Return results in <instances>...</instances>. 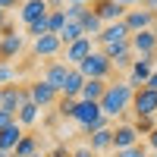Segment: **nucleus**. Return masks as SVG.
Instances as JSON below:
<instances>
[{"mask_svg": "<svg viewBox=\"0 0 157 157\" xmlns=\"http://www.w3.org/2000/svg\"><path fill=\"white\" fill-rule=\"evenodd\" d=\"M22 138H25V126H19V120L10 123L3 132H0V154H13V151L19 148Z\"/></svg>", "mask_w": 157, "mask_h": 157, "instance_id": "nucleus-16", "label": "nucleus"}, {"mask_svg": "<svg viewBox=\"0 0 157 157\" xmlns=\"http://www.w3.org/2000/svg\"><path fill=\"white\" fill-rule=\"evenodd\" d=\"M47 157H72V151H69V148H63V145H60V148H54V151H50Z\"/></svg>", "mask_w": 157, "mask_h": 157, "instance_id": "nucleus-34", "label": "nucleus"}, {"mask_svg": "<svg viewBox=\"0 0 157 157\" xmlns=\"http://www.w3.org/2000/svg\"><path fill=\"white\" fill-rule=\"evenodd\" d=\"M88 13H91V6H85V3H69L66 6V19L69 22H82Z\"/></svg>", "mask_w": 157, "mask_h": 157, "instance_id": "nucleus-26", "label": "nucleus"}, {"mask_svg": "<svg viewBox=\"0 0 157 157\" xmlns=\"http://www.w3.org/2000/svg\"><path fill=\"white\" fill-rule=\"evenodd\" d=\"M132 44V54L135 57H157V29H145L129 38Z\"/></svg>", "mask_w": 157, "mask_h": 157, "instance_id": "nucleus-12", "label": "nucleus"}, {"mask_svg": "<svg viewBox=\"0 0 157 157\" xmlns=\"http://www.w3.org/2000/svg\"><path fill=\"white\" fill-rule=\"evenodd\" d=\"M88 148L94 154H104V151H113V123L94 129V132L88 135Z\"/></svg>", "mask_w": 157, "mask_h": 157, "instance_id": "nucleus-17", "label": "nucleus"}, {"mask_svg": "<svg viewBox=\"0 0 157 157\" xmlns=\"http://www.w3.org/2000/svg\"><path fill=\"white\" fill-rule=\"evenodd\" d=\"M98 41H94V38H78V41L75 44H69V47H63V63H66V66H82V63L91 57V54H94V47Z\"/></svg>", "mask_w": 157, "mask_h": 157, "instance_id": "nucleus-4", "label": "nucleus"}, {"mask_svg": "<svg viewBox=\"0 0 157 157\" xmlns=\"http://www.w3.org/2000/svg\"><path fill=\"white\" fill-rule=\"evenodd\" d=\"M132 63H135V54H132V50H126V54H120V57L113 60V69H116V72H129V69H132Z\"/></svg>", "mask_w": 157, "mask_h": 157, "instance_id": "nucleus-28", "label": "nucleus"}, {"mask_svg": "<svg viewBox=\"0 0 157 157\" xmlns=\"http://www.w3.org/2000/svg\"><path fill=\"white\" fill-rule=\"evenodd\" d=\"M10 157H16V154H10Z\"/></svg>", "mask_w": 157, "mask_h": 157, "instance_id": "nucleus-44", "label": "nucleus"}, {"mask_svg": "<svg viewBox=\"0 0 157 157\" xmlns=\"http://www.w3.org/2000/svg\"><path fill=\"white\" fill-rule=\"evenodd\" d=\"M154 69H157V57H135V63H132V69H129V78H126V82L132 85V88H145L148 78L154 75Z\"/></svg>", "mask_w": 157, "mask_h": 157, "instance_id": "nucleus-7", "label": "nucleus"}, {"mask_svg": "<svg viewBox=\"0 0 157 157\" xmlns=\"http://www.w3.org/2000/svg\"><path fill=\"white\" fill-rule=\"evenodd\" d=\"M148 88H154V91H157V69H154V75L148 78Z\"/></svg>", "mask_w": 157, "mask_h": 157, "instance_id": "nucleus-39", "label": "nucleus"}, {"mask_svg": "<svg viewBox=\"0 0 157 157\" xmlns=\"http://www.w3.org/2000/svg\"><path fill=\"white\" fill-rule=\"evenodd\" d=\"M10 123H16V116H10V113H3V110H0V132H3Z\"/></svg>", "mask_w": 157, "mask_h": 157, "instance_id": "nucleus-33", "label": "nucleus"}, {"mask_svg": "<svg viewBox=\"0 0 157 157\" xmlns=\"http://www.w3.org/2000/svg\"><path fill=\"white\" fill-rule=\"evenodd\" d=\"M29 98L44 110V107H50V104L60 101V91H57L54 85H47L44 78H35V82H29Z\"/></svg>", "mask_w": 157, "mask_h": 157, "instance_id": "nucleus-11", "label": "nucleus"}, {"mask_svg": "<svg viewBox=\"0 0 157 157\" xmlns=\"http://www.w3.org/2000/svg\"><path fill=\"white\" fill-rule=\"evenodd\" d=\"M145 141H148V148H151V151H157V129H154V132H151Z\"/></svg>", "mask_w": 157, "mask_h": 157, "instance_id": "nucleus-35", "label": "nucleus"}, {"mask_svg": "<svg viewBox=\"0 0 157 157\" xmlns=\"http://www.w3.org/2000/svg\"><path fill=\"white\" fill-rule=\"evenodd\" d=\"M120 3H123V6H129V10H132V6H141V3H145V0H120Z\"/></svg>", "mask_w": 157, "mask_h": 157, "instance_id": "nucleus-37", "label": "nucleus"}, {"mask_svg": "<svg viewBox=\"0 0 157 157\" xmlns=\"http://www.w3.org/2000/svg\"><path fill=\"white\" fill-rule=\"evenodd\" d=\"M85 82H88V78L82 75V69H75V66H72V69H69V78H66V85H63V94H60V98H75V101H78V98H82Z\"/></svg>", "mask_w": 157, "mask_h": 157, "instance_id": "nucleus-19", "label": "nucleus"}, {"mask_svg": "<svg viewBox=\"0 0 157 157\" xmlns=\"http://www.w3.org/2000/svg\"><path fill=\"white\" fill-rule=\"evenodd\" d=\"M132 116L141 120V116H157V91L154 88H138L135 91V101H132Z\"/></svg>", "mask_w": 157, "mask_h": 157, "instance_id": "nucleus-8", "label": "nucleus"}, {"mask_svg": "<svg viewBox=\"0 0 157 157\" xmlns=\"http://www.w3.org/2000/svg\"><path fill=\"white\" fill-rule=\"evenodd\" d=\"M25 101H29V85H6V88H0V110L3 113L16 116Z\"/></svg>", "mask_w": 157, "mask_h": 157, "instance_id": "nucleus-3", "label": "nucleus"}, {"mask_svg": "<svg viewBox=\"0 0 157 157\" xmlns=\"http://www.w3.org/2000/svg\"><path fill=\"white\" fill-rule=\"evenodd\" d=\"M16 85V66L13 63H0V88Z\"/></svg>", "mask_w": 157, "mask_h": 157, "instance_id": "nucleus-27", "label": "nucleus"}, {"mask_svg": "<svg viewBox=\"0 0 157 157\" xmlns=\"http://www.w3.org/2000/svg\"><path fill=\"white\" fill-rule=\"evenodd\" d=\"M151 157H157V151H151Z\"/></svg>", "mask_w": 157, "mask_h": 157, "instance_id": "nucleus-42", "label": "nucleus"}, {"mask_svg": "<svg viewBox=\"0 0 157 157\" xmlns=\"http://www.w3.org/2000/svg\"><path fill=\"white\" fill-rule=\"evenodd\" d=\"M3 35H16V29H13V22H6L3 29H0V38H3Z\"/></svg>", "mask_w": 157, "mask_h": 157, "instance_id": "nucleus-36", "label": "nucleus"}, {"mask_svg": "<svg viewBox=\"0 0 157 157\" xmlns=\"http://www.w3.org/2000/svg\"><path fill=\"white\" fill-rule=\"evenodd\" d=\"M32 54L50 63V60H57V57H63V41H60L57 35H44V38H38V41L32 44Z\"/></svg>", "mask_w": 157, "mask_h": 157, "instance_id": "nucleus-13", "label": "nucleus"}, {"mask_svg": "<svg viewBox=\"0 0 157 157\" xmlns=\"http://www.w3.org/2000/svg\"><path fill=\"white\" fill-rule=\"evenodd\" d=\"M132 123H135V129H138V132L148 138L154 129H157V116H141V120H132Z\"/></svg>", "mask_w": 157, "mask_h": 157, "instance_id": "nucleus-29", "label": "nucleus"}, {"mask_svg": "<svg viewBox=\"0 0 157 157\" xmlns=\"http://www.w3.org/2000/svg\"><path fill=\"white\" fill-rule=\"evenodd\" d=\"M22 47H25L22 35H3V38H0V63L16 60V57L22 54Z\"/></svg>", "mask_w": 157, "mask_h": 157, "instance_id": "nucleus-18", "label": "nucleus"}, {"mask_svg": "<svg viewBox=\"0 0 157 157\" xmlns=\"http://www.w3.org/2000/svg\"><path fill=\"white\" fill-rule=\"evenodd\" d=\"M78 38H88V35H85V29H82V22H66V29L60 32V41H63V47L75 44Z\"/></svg>", "mask_w": 157, "mask_h": 157, "instance_id": "nucleus-22", "label": "nucleus"}, {"mask_svg": "<svg viewBox=\"0 0 157 157\" xmlns=\"http://www.w3.org/2000/svg\"><path fill=\"white\" fill-rule=\"evenodd\" d=\"M38 116H41V107H38V104L29 98V101L22 104V110L16 113V120H19V126H25V129H29V126H35V123H38Z\"/></svg>", "mask_w": 157, "mask_h": 157, "instance_id": "nucleus-21", "label": "nucleus"}, {"mask_svg": "<svg viewBox=\"0 0 157 157\" xmlns=\"http://www.w3.org/2000/svg\"><path fill=\"white\" fill-rule=\"evenodd\" d=\"M135 91H138V88H132L126 78H123V82H120V78H116V82H110L107 91H104V98H101V110H104V116H107L110 123H113V120L120 123L126 113H132Z\"/></svg>", "mask_w": 157, "mask_h": 157, "instance_id": "nucleus-1", "label": "nucleus"}, {"mask_svg": "<svg viewBox=\"0 0 157 157\" xmlns=\"http://www.w3.org/2000/svg\"><path fill=\"white\" fill-rule=\"evenodd\" d=\"M75 104H78L75 98H60L57 101V113L63 116V120H72V116H75Z\"/></svg>", "mask_w": 157, "mask_h": 157, "instance_id": "nucleus-25", "label": "nucleus"}, {"mask_svg": "<svg viewBox=\"0 0 157 157\" xmlns=\"http://www.w3.org/2000/svg\"><path fill=\"white\" fill-rule=\"evenodd\" d=\"M69 3H85V6H91L94 0H66V6H69Z\"/></svg>", "mask_w": 157, "mask_h": 157, "instance_id": "nucleus-40", "label": "nucleus"}, {"mask_svg": "<svg viewBox=\"0 0 157 157\" xmlns=\"http://www.w3.org/2000/svg\"><path fill=\"white\" fill-rule=\"evenodd\" d=\"M91 13H94L104 25H110V22H123L129 6H123L120 0H94V3H91Z\"/></svg>", "mask_w": 157, "mask_h": 157, "instance_id": "nucleus-6", "label": "nucleus"}, {"mask_svg": "<svg viewBox=\"0 0 157 157\" xmlns=\"http://www.w3.org/2000/svg\"><path fill=\"white\" fill-rule=\"evenodd\" d=\"M6 22H10V16H6V13H3V10H0V29H3V25H6Z\"/></svg>", "mask_w": 157, "mask_h": 157, "instance_id": "nucleus-41", "label": "nucleus"}, {"mask_svg": "<svg viewBox=\"0 0 157 157\" xmlns=\"http://www.w3.org/2000/svg\"><path fill=\"white\" fill-rule=\"evenodd\" d=\"M0 157H10V154H0Z\"/></svg>", "mask_w": 157, "mask_h": 157, "instance_id": "nucleus-43", "label": "nucleus"}, {"mask_svg": "<svg viewBox=\"0 0 157 157\" xmlns=\"http://www.w3.org/2000/svg\"><path fill=\"white\" fill-rule=\"evenodd\" d=\"M82 29H85V35H88V38H98V35L104 32V22L94 16V13H88V16L82 19Z\"/></svg>", "mask_w": 157, "mask_h": 157, "instance_id": "nucleus-24", "label": "nucleus"}, {"mask_svg": "<svg viewBox=\"0 0 157 157\" xmlns=\"http://www.w3.org/2000/svg\"><path fill=\"white\" fill-rule=\"evenodd\" d=\"M47 13H50V3H47V0H22V6H19V19H22L25 29H29L32 22L44 19Z\"/></svg>", "mask_w": 157, "mask_h": 157, "instance_id": "nucleus-14", "label": "nucleus"}, {"mask_svg": "<svg viewBox=\"0 0 157 157\" xmlns=\"http://www.w3.org/2000/svg\"><path fill=\"white\" fill-rule=\"evenodd\" d=\"M113 157H151L145 145H135V148H129V151H120V154H113Z\"/></svg>", "mask_w": 157, "mask_h": 157, "instance_id": "nucleus-30", "label": "nucleus"}, {"mask_svg": "<svg viewBox=\"0 0 157 157\" xmlns=\"http://www.w3.org/2000/svg\"><path fill=\"white\" fill-rule=\"evenodd\" d=\"M66 10H50V16H47V25H50V35H57L60 38V32L66 29Z\"/></svg>", "mask_w": 157, "mask_h": 157, "instance_id": "nucleus-23", "label": "nucleus"}, {"mask_svg": "<svg viewBox=\"0 0 157 157\" xmlns=\"http://www.w3.org/2000/svg\"><path fill=\"white\" fill-rule=\"evenodd\" d=\"M135 145H141V132L135 129V123H116L113 126V154L129 151Z\"/></svg>", "mask_w": 157, "mask_h": 157, "instance_id": "nucleus-5", "label": "nucleus"}, {"mask_svg": "<svg viewBox=\"0 0 157 157\" xmlns=\"http://www.w3.org/2000/svg\"><path fill=\"white\" fill-rule=\"evenodd\" d=\"M129 38H132V32L126 29V22H110V25H104V32L94 38V41L104 50V47H113V44H126Z\"/></svg>", "mask_w": 157, "mask_h": 157, "instance_id": "nucleus-10", "label": "nucleus"}, {"mask_svg": "<svg viewBox=\"0 0 157 157\" xmlns=\"http://www.w3.org/2000/svg\"><path fill=\"white\" fill-rule=\"evenodd\" d=\"M107 85H110V82H104V78H88L78 101H94V104H101V98H104V91H107Z\"/></svg>", "mask_w": 157, "mask_h": 157, "instance_id": "nucleus-20", "label": "nucleus"}, {"mask_svg": "<svg viewBox=\"0 0 157 157\" xmlns=\"http://www.w3.org/2000/svg\"><path fill=\"white\" fill-rule=\"evenodd\" d=\"M75 69H82V75L85 78H104V82H110V72H113V63H110V57L104 54V50H94L82 66H75Z\"/></svg>", "mask_w": 157, "mask_h": 157, "instance_id": "nucleus-2", "label": "nucleus"}, {"mask_svg": "<svg viewBox=\"0 0 157 157\" xmlns=\"http://www.w3.org/2000/svg\"><path fill=\"white\" fill-rule=\"evenodd\" d=\"M141 6H145V10H151V13H157V0H145Z\"/></svg>", "mask_w": 157, "mask_h": 157, "instance_id": "nucleus-38", "label": "nucleus"}, {"mask_svg": "<svg viewBox=\"0 0 157 157\" xmlns=\"http://www.w3.org/2000/svg\"><path fill=\"white\" fill-rule=\"evenodd\" d=\"M22 6V0H0V10L3 13H10V10H19Z\"/></svg>", "mask_w": 157, "mask_h": 157, "instance_id": "nucleus-31", "label": "nucleus"}, {"mask_svg": "<svg viewBox=\"0 0 157 157\" xmlns=\"http://www.w3.org/2000/svg\"><path fill=\"white\" fill-rule=\"evenodd\" d=\"M69 69H72V66H66L63 60H50L47 66H44V75H41V78H44L47 85H54L60 94H63V85H66V78H69Z\"/></svg>", "mask_w": 157, "mask_h": 157, "instance_id": "nucleus-15", "label": "nucleus"}, {"mask_svg": "<svg viewBox=\"0 0 157 157\" xmlns=\"http://www.w3.org/2000/svg\"><path fill=\"white\" fill-rule=\"evenodd\" d=\"M72 157H101V154H94V151L85 145V148H75V151H72Z\"/></svg>", "mask_w": 157, "mask_h": 157, "instance_id": "nucleus-32", "label": "nucleus"}, {"mask_svg": "<svg viewBox=\"0 0 157 157\" xmlns=\"http://www.w3.org/2000/svg\"><path fill=\"white\" fill-rule=\"evenodd\" d=\"M126 29L132 32V35H138V32H145V29H154L157 25V13H151V10H145V6H132L126 13Z\"/></svg>", "mask_w": 157, "mask_h": 157, "instance_id": "nucleus-9", "label": "nucleus"}]
</instances>
